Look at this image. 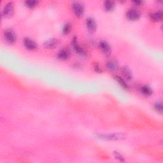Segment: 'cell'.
I'll return each mask as SVG.
<instances>
[{
  "label": "cell",
  "instance_id": "cell-18",
  "mask_svg": "<svg viewBox=\"0 0 163 163\" xmlns=\"http://www.w3.org/2000/svg\"><path fill=\"white\" fill-rule=\"evenodd\" d=\"M71 30H72V25H71L69 23H66V24H65V26H63L62 31L64 34H68L70 33Z\"/></svg>",
  "mask_w": 163,
  "mask_h": 163
},
{
  "label": "cell",
  "instance_id": "cell-20",
  "mask_svg": "<svg viewBox=\"0 0 163 163\" xmlns=\"http://www.w3.org/2000/svg\"><path fill=\"white\" fill-rule=\"evenodd\" d=\"M155 108L156 110L158 112H162V105L161 103V102L160 101H158L155 104Z\"/></svg>",
  "mask_w": 163,
  "mask_h": 163
},
{
  "label": "cell",
  "instance_id": "cell-9",
  "mask_svg": "<svg viewBox=\"0 0 163 163\" xmlns=\"http://www.w3.org/2000/svg\"><path fill=\"white\" fill-rule=\"evenodd\" d=\"M126 17L130 20H136L139 19L140 17V13L136 10L131 9L127 12Z\"/></svg>",
  "mask_w": 163,
  "mask_h": 163
},
{
  "label": "cell",
  "instance_id": "cell-5",
  "mask_svg": "<svg viewBox=\"0 0 163 163\" xmlns=\"http://www.w3.org/2000/svg\"><path fill=\"white\" fill-rule=\"evenodd\" d=\"M59 44V41L55 38H51L45 41L44 47L47 49H54Z\"/></svg>",
  "mask_w": 163,
  "mask_h": 163
},
{
  "label": "cell",
  "instance_id": "cell-1",
  "mask_svg": "<svg viewBox=\"0 0 163 163\" xmlns=\"http://www.w3.org/2000/svg\"><path fill=\"white\" fill-rule=\"evenodd\" d=\"M72 9L76 17L81 18L84 13V6L82 3L80 2H75L73 4Z\"/></svg>",
  "mask_w": 163,
  "mask_h": 163
},
{
  "label": "cell",
  "instance_id": "cell-8",
  "mask_svg": "<svg viewBox=\"0 0 163 163\" xmlns=\"http://www.w3.org/2000/svg\"><path fill=\"white\" fill-rule=\"evenodd\" d=\"M72 46L74 48L75 51L79 54V55H82V56H85L86 54V52H85V51L83 50V48L80 47V45L78 44L77 42V40H76V38H74L73 39V41H72Z\"/></svg>",
  "mask_w": 163,
  "mask_h": 163
},
{
  "label": "cell",
  "instance_id": "cell-2",
  "mask_svg": "<svg viewBox=\"0 0 163 163\" xmlns=\"http://www.w3.org/2000/svg\"><path fill=\"white\" fill-rule=\"evenodd\" d=\"M4 37L6 41L10 44L15 43L17 40L15 32L12 30H6L4 32Z\"/></svg>",
  "mask_w": 163,
  "mask_h": 163
},
{
  "label": "cell",
  "instance_id": "cell-22",
  "mask_svg": "<svg viewBox=\"0 0 163 163\" xmlns=\"http://www.w3.org/2000/svg\"><path fill=\"white\" fill-rule=\"evenodd\" d=\"M114 155H115V157L117 159H118L120 160V161H124L123 157H122V155H120V154L119 152H115Z\"/></svg>",
  "mask_w": 163,
  "mask_h": 163
},
{
  "label": "cell",
  "instance_id": "cell-12",
  "mask_svg": "<svg viewBox=\"0 0 163 163\" xmlns=\"http://www.w3.org/2000/svg\"><path fill=\"white\" fill-rule=\"evenodd\" d=\"M151 19L155 22H159L161 21L163 17V13L162 10H158L155 12L151 13L150 14Z\"/></svg>",
  "mask_w": 163,
  "mask_h": 163
},
{
  "label": "cell",
  "instance_id": "cell-3",
  "mask_svg": "<svg viewBox=\"0 0 163 163\" xmlns=\"http://www.w3.org/2000/svg\"><path fill=\"white\" fill-rule=\"evenodd\" d=\"M12 2H9L7 3L3 10L2 14L5 17H10L13 16L14 12V6Z\"/></svg>",
  "mask_w": 163,
  "mask_h": 163
},
{
  "label": "cell",
  "instance_id": "cell-16",
  "mask_svg": "<svg viewBox=\"0 0 163 163\" xmlns=\"http://www.w3.org/2000/svg\"><path fill=\"white\" fill-rule=\"evenodd\" d=\"M115 79L120 84V86H121L122 88H124L125 89H127V88H128V85H127V83L125 82V80H124L123 78L120 77L119 76H115Z\"/></svg>",
  "mask_w": 163,
  "mask_h": 163
},
{
  "label": "cell",
  "instance_id": "cell-6",
  "mask_svg": "<svg viewBox=\"0 0 163 163\" xmlns=\"http://www.w3.org/2000/svg\"><path fill=\"white\" fill-rule=\"evenodd\" d=\"M99 47H100L101 51L105 55H109L111 54V51H112L111 47L107 41H106L105 40L101 41L100 44H99Z\"/></svg>",
  "mask_w": 163,
  "mask_h": 163
},
{
  "label": "cell",
  "instance_id": "cell-21",
  "mask_svg": "<svg viewBox=\"0 0 163 163\" xmlns=\"http://www.w3.org/2000/svg\"><path fill=\"white\" fill-rule=\"evenodd\" d=\"M93 67H94V69L96 72H97V73H101L102 72V70H101L100 65H99V64L97 62L94 63Z\"/></svg>",
  "mask_w": 163,
  "mask_h": 163
},
{
  "label": "cell",
  "instance_id": "cell-17",
  "mask_svg": "<svg viewBox=\"0 0 163 163\" xmlns=\"http://www.w3.org/2000/svg\"><path fill=\"white\" fill-rule=\"evenodd\" d=\"M101 138L105 139V140H118L122 138V136L119 135V134H105V135H101Z\"/></svg>",
  "mask_w": 163,
  "mask_h": 163
},
{
  "label": "cell",
  "instance_id": "cell-13",
  "mask_svg": "<svg viewBox=\"0 0 163 163\" xmlns=\"http://www.w3.org/2000/svg\"><path fill=\"white\" fill-rule=\"evenodd\" d=\"M140 92L144 95L147 96H151L153 93L152 89L148 86H144L141 87L140 88Z\"/></svg>",
  "mask_w": 163,
  "mask_h": 163
},
{
  "label": "cell",
  "instance_id": "cell-19",
  "mask_svg": "<svg viewBox=\"0 0 163 163\" xmlns=\"http://www.w3.org/2000/svg\"><path fill=\"white\" fill-rule=\"evenodd\" d=\"M38 4V2L37 1H26L25 2V5L27 7L30 9L34 8Z\"/></svg>",
  "mask_w": 163,
  "mask_h": 163
},
{
  "label": "cell",
  "instance_id": "cell-11",
  "mask_svg": "<svg viewBox=\"0 0 163 163\" xmlns=\"http://www.w3.org/2000/svg\"><path fill=\"white\" fill-rule=\"evenodd\" d=\"M106 66H107V68L108 69V70L110 71V72H115V71L118 69L119 64L117 62V61L114 59H111L107 62Z\"/></svg>",
  "mask_w": 163,
  "mask_h": 163
},
{
  "label": "cell",
  "instance_id": "cell-7",
  "mask_svg": "<svg viewBox=\"0 0 163 163\" xmlns=\"http://www.w3.org/2000/svg\"><path fill=\"white\" fill-rule=\"evenodd\" d=\"M86 24L87 30L89 32L94 33L96 30L97 24L95 20L93 18L89 17L88 19H87Z\"/></svg>",
  "mask_w": 163,
  "mask_h": 163
},
{
  "label": "cell",
  "instance_id": "cell-10",
  "mask_svg": "<svg viewBox=\"0 0 163 163\" xmlns=\"http://www.w3.org/2000/svg\"><path fill=\"white\" fill-rule=\"evenodd\" d=\"M70 58V52L66 48H63L58 54V58L61 61L68 60Z\"/></svg>",
  "mask_w": 163,
  "mask_h": 163
},
{
  "label": "cell",
  "instance_id": "cell-4",
  "mask_svg": "<svg viewBox=\"0 0 163 163\" xmlns=\"http://www.w3.org/2000/svg\"><path fill=\"white\" fill-rule=\"evenodd\" d=\"M23 44L24 47L29 51H35L38 47L36 42L29 38H25L23 40Z\"/></svg>",
  "mask_w": 163,
  "mask_h": 163
},
{
  "label": "cell",
  "instance_id": "cell-14",
  "mask_svg": "<svg viewBox=\"0 0 163 163\" xmlns=\"http://www.w3.org/2000/svg\"><path fill=\"white\" fill-rule=\"evenodd\" d=\"M104 7L106 11L111 12L115 7V2L113 1H106L104 3Z\"/></svg>",
  "mask_w": 163,
  "mask_h": 163
},
{
  "label": "cell",
  "instance_id": "cell-15",
  "mask_svg": "<svg viewBox=\"0 0 163 163\" xmlns=\"http://www.w3.org/2000/svg\"><path fill=\"white\" fill-rule=\"evenodd\" d=\"M122 73L126 79L131 80L133 79V75L131 70L127 67H124L122 68Z\"/></svg>",
  "mask_w": 163,
  "mask_h": 163
},
{
  "label": "cell",
  "instance_id": "cell-23",
  "mask_svg": "<svg viewBox=\"0 0 163 163\" xmlns=\"http://www.w3.org/2000/svg\"><path fill=\"white\" fill-rule=\"evenodd\" d=\"M133 3L135 4V5H136V6H140V5H141V4L143 3V2H141V1H134V2H133Z\"/></svg>",
  "mask_w": 163,
  "mask_h": 163
}]
</instances>
